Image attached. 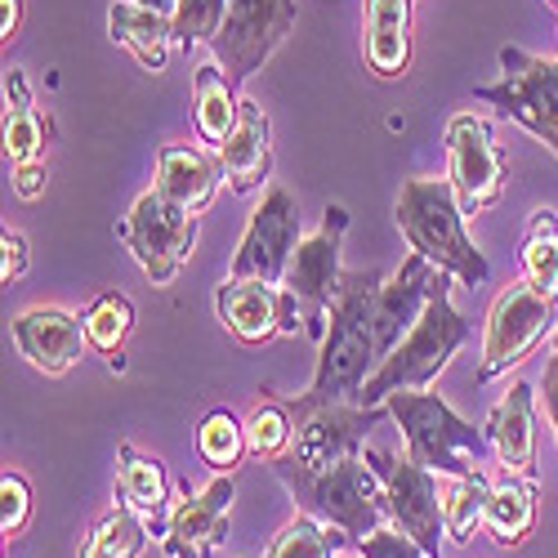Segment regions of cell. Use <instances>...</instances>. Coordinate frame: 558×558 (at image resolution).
<instances>
[{
    "label": "cell",
    "mask_w": 558,
    "mask_h": 558,
    "mask_svg": "<svg viewBox=\"0 0 558 558\" xmlns=\"http://www.w3.org/2000/svg\"><path fill=\"white\" fill-rule=\"evenodd\" d=\"M380 287H385L380 268L344 272L340 295L331 304L327 336L317 344L313 385L291 402V415L362 398V385L371 380V371L380 366V357H376V295H380Z\"/></svg>",
    "instance_id": "1"
},
{
    "label": "cell",
    "mask_w": 558,
    "mask_h": 558,
    "mask_svg": "<svg viewBox=\"0 0 558 558\" xmlns=\"http://www.w3.org/2000/svg\"><path fill=\"white\" fill-rule=\"evenodd\" d=\"M268 464H272L277 483L291 492V500L304 509V514L340 527L353 545L362 536H371L376 527L393 523L389 519V500H385V483H380L376 470H371L366 451L331 464V470H304L291 451L268 460Z\"/></svg>",
    "instance_id": "2"
},
{
    "label": "cell",
    "mask_w": 558,
    "mask_h": 558,
    "mask_svg": "<svg viewBox=\"0 0 558 558\" xmlns=\"http://www.w3.org/2000/svg\"><path fill=\"white\" fill-rule=\"evenodd\" d=\"M393 219L411 251H421L434 268L460 277L464 287H483L492 277L487 255L464 232V210L451 179H407L393 202Z\"/></svg>",
    "instance_id": "3"
},
{
    "label": "cell",
    "mask_w": 558,
    "mask_h": 558,
    "mask_svg": "<svg viewBox=\"0 0 558 558\" xmlns=\"http://www.w3.org/2000/svg\"><path fill=\"white\" fill-rule=\"evenodd\" d=\"M464 340H470V322H464V313L451 304V272H442L421 322L402 336V344L376 371H371V380L362 385L357 402L380 407L398 389H429L447 371V362L464 349Z\"/></svg>",
    "instance_id": "4"
},
{
    "label": "cell",
    "mask_w": 558,
    "mask_h": 558,
    "mask_svg": "<svg viewBox=\"0 0 558 558\" xmlns=\"http://www.w3.org/2000/svg\"><path fill=\"white\" fill-rule=\"evenodd\" d=\"M380 407L398 421V429L407 438V456L434 474H478L492 456L487 434L474 429L464 415H456L442 393L398 389Z\"/></svg>",
    "instance_id": "5"
},
{
    "label": "cell",
    "mask_w": 558,
    "mask_h": 558,
    "mask_svg": "<svg viewBox=\"0 0 558 558\" xmlns=\"http://www.w3.org/2000/svg\"><path fill=\"white\" fill-rule=\"evenodd\" d=\"M197 228H202L197 215L174 206L161 189H148L130 206V215L117 223V238L138 259V268L148 272L153 287H170L179 268L197 251Z\"/></svg>",
    "instance_id": "6"
},
{
    "label": "cell",
    "mask_w": 558,
    "mask_h": 558,
    "mask_svg": "<svg viewBox=\"0 0 558 558\" xmlns=\"http://www.w3.org/2000/svg\"><path fill=\"white\" fill-rule=\"evenodd\" d=\"M500 68L505 76L496 85L474 89V95L500 108L509 121H519L523 130H532L558 157V59H541V54L519 50V45H505Z\"/></svg>",
    "instance_id": "7"
},
{
    "label": "cell",
    "mask_w": 558,
    "mask_h": 558,
    "mask_svg": "<svg viewBox=\"0 0 558 558\" xmlns=\"http://www.w3.org/2000/svg\"><path fill=\"white\" fill-rule=\"evenodd\" d=\"M344 232H349V210L344 206H327L317 232L300 242L291 268H287V291L295 295V304L304 308V336L322 344L331 322V304L340 295L344 268H340V251H344Z\"/></svg>",
    "instance_id": "8"
},
{
    "label": "cell",
    "mask_w": 558,
    "mask_h": 558,
    "mask_svg": "<svg viewBox=\"0 0 558 558\" xmlns=\"http://www.w3.org/2000/svg\"><path fill=\"white\" fill-rule=\"evenodd\" d=\"M554 327H558V300L532 291L527 282L505 287L487 313V327H483L478 385H492L509 366H519Z\"/></svg>",
    "instance_id": "9"
},
{
    "label": "cell",
    "mask_w": 558,
    "mask_h": 558,
    "mask_svg": "<svg viewBox=\"0 0 558 558\" xmlns=\"http://www.w3.org/2000/svg\"><path fill=\"white\" fill-rule=\"evenodd\" d=\"M366 460L371 470L380 474L385 483V500H389V519L421 541L434 558H442V541H447V527H442V474L415 464L411 456H398V451H385V447H366Z\"/></svg>",
    "instance_id": "10"
},
{
    "label": "cell",
    "mask_w": 558,
    "mask_h": 558,
    "mask_svg": "<svg viewBox=\"0 0 558 558\" xmlns=\"http://www.w3.org/2000/svg\"><path fill=\"white\" fill-rule=\"evenodd\" d=\"M447 179L464 215H478L505 197L509 157L496 144V130L474 112H460L447 125Z\"/></svg>",
    "instance_id": "11"
},
{
    "label": "cell",
    "mask_w": 558,
    "mask_h": 558,
    "mask_svg": "<svg viewBox=\"0 0 558 558\" xmlns=\"http://www.w3.org/2000/svg\"><path fill=\"white\" fill-rule=\"evenodd\" d=\"M291 32H295V0H228L210 59H219L232 81H251Z\"/></svg>",
    "instance_id": "12"
},
{
    "label": "cell",
    "mask_w": 558,
    "mask_h": 558,
    "mask_svg": "<svg viewBox=\"0 0 558 558\" xmlns=\"http://www.w3.org/2000/svg\"><path fill=\"white\" fill-rule=\"evenodd\" d=\"M300 202L291 189L272 183L264 193L259 210L246 223V238L238 246L228 264V277H251V282H268V287H282L287 282V268L300 251Z\"/></svg>",
    "instance_id": "13"
},
{
    "label": "cell",
    "mask_w": 558,
    "mask_h": 558,
    "mask_svg": "<svg viewBox=\"0 0 558 558\" xmlns=\"http://www.w3.org/2000/svg\"><path fill=\"white\" fill-rule=\"evenodd\" d=\"M385 407H362V402H331V407H313L295 415V460L304 470H331V464L366 451L371 429L380 425Z\"/></svg>",
    "instance_id": "14"
},
{
    "label": "cell",
    "mask_w": 558,
    "mask_h": 558,
    "mask_svg": "<svg viewBox=\"0 0 558 558\" xmlns=\"http://www.w3.org/2000/svg\"><path fill=\"white\" fill-rule=\"evenodd\" d=\"M232 474H215L202 492L183 496L166 519L161 549L166 558H210L228 541V509H232Z\"/></svg>",
    "instance_id": "15"
},
{
    "label": "cell",
    "mask_w": 558,
    "mask_h": 558,
    "mask_svg": "<svg viewBox=\"0 0 558 558\" xmlns=\"http://www.w3.org/2000/svg\"><path fill=\"white\" fill-rule=\"evenodd\" d=\"M438 277H442V268H434L421 251H411L402 259V268H393L385 277V287L376 295V357L380 362L402 344V336L415 327V322H421Z\"/></svg>",
    "instance_id": "16"
},
{
    "label": "cell",
    "mask_w": 558,
    "mask_h": 558,
    "mask_svg": "<svg viewBox=\"0 0 558 558\" xmlns=\"http://www.w3.org/2000/svg\"><path fill=\"white\" fill-rule=\"evenodd\" d=\"M487 447L505 474H514L523 483H536V389L532 380H514L509 393L487 411Z\"/></svg>",
    "instance_id": "17"
},
{
    "label": "cell",
    "mask_w": 558,
    "mask_h": 558,
    "mask_svg": "<svg viewBox=\"0 0 558 558\" xmlns=\"http://www.w3.org/2000/svg\"><path fill=\"white\" fill-rule=\"evenodd\" d=\"M14 344L19 353L45 371V376H63V371H72L85 353V322L68 308H54V304H45V308H27L14 317Z\"/></svg>",
    "instance_id": "18"
},
{
    "label": "cell",
    "mask_w": 558,
    "mask_h": 558,
    "mask_svg": "<svg viewBox=\"0 0 558 558\" xmlns=\"http://www.w3.org/2000/svg\"><path fill=\"white\" fill-rule=\"evenodd\" d=\"M219 322L242 344H268L282 336V287L251 282V277H223L215 291Z\"/></svg>",
    "instance_id": "19"
},
{
    "label": "cell",
    "mask_w": 558,
    "mask_h": 558,
    "mask_svg": "<svg viewBox=\"0 0 558 558\" xmlns=\"http://www.w3.org/2000/svg\"><path fill=\"white\" fill-rule=\"evenodd\" d=\"M219 166H223V179L232 193H255L259 183L268 179L272 170V144H268V112L255 104V99H242V112H238V125L223 138L219 148Z\"/></svg>",
    "instance_id": "20"
},
{
    "label": "cell",
    "mask_w": 558,
    "mask_h": 558,
    "mask_svg": "<svg viewBox=\"0 0 558 558\" xmlns=\"http://www.w3.org/2000/svg\"><path fill=\"white\" fill-rule=\"evenodd\" d=\"M362 54L371 72L393 81L411 63V0H366L362 14Z\"/></svg>",
    "instance_id": "21"
},
{
    "label": "cell",
    "mask_w": 558,
    "mask_h": 558,
    "mask_svg": "<svg viewBox=\"0 0 558 558\" xmlns=\"http://www.w3.org/2000/svg\"><path fill=\"white\" fill-rule=\"evenodd\" d=\"M219 179H223V166L189 144H170L157 153V189L189 215L210 210V202L219 197Z\"/></svg>",
    "instance_id": "22"
},
{
    "label": "cell",
    "mask_w": 558,
    "mask_h": 558,
    "mask_svg": "<svg viewBox=\"0 0 558 558\" xmlns=\"http://www.w3.org/2000/svg\"><path fill=\"white\" fill-rule=\"evenodd\" d=\"M108 36L121 45V50L144 68V72H166L170 63V45H174V19L170 14H157V10H144L134 0H117L108 10Z\"/></svg>",
    "instance_id": "23"
},
{
    "label": "cell",
    "mask_w": 558,
    "mask_h": 558,
    "mask_svg": "<svg viewBox=\"0 0 558 558\" xmlns=\"http://www.w3.org/2000/svg\"><path fill=\"white\" fill-rule=\"evenodd\" d=\"M232 85H238V81L223 72L219 59H206L193 72V125L202 134V144H210L215 153L223 148V138L232 134L238 112H242V99H238V89H232Z\"/></svg>",
    "instance_id": "24"
},
{
    "label": "cell",
    "mask_w": 558,
    "mask_h": 558,
    "mask_svg": "<svg viewBox=\"0 0 558 558\" xmlns=\"http://www.w3.org/2000/svg\"><path fill=\"white\" fill-rule=\"evenodd\" d=\"M117 492L121 505L144 514L153 527L166 523V509H170V478H166V464L157 456H144L138 447L121 442L117 447Z\"/></svg>",
    "instance_id": "25"
},
{
    "label": "cell",
    "mask_w": 558,
    "mask_h": 558,
    "mask_svg": "<svg viewBox=\"0 0 558 558\" xmlns=\"http://www.w3.org/2000/svg\"><path fill=\"white\" fill-rule=\"evenodd\" d=\"M492 487L487 474H442L438 492H442V527L451 545H470L478 527H487V505H492Z\"/></svg>",
    "instance_id": "26"
},
{
    "label": "cell",
    "mask_w": 558,
    "mask_h": 558,
    "mask_svg": "<svg viewBox=\"0 0 558 558\" xmlns=\"http://www.w3.org/2000/svg\"><path fill=\"white\" fill-rule=\"evenodd\" d=\"M536 483H523L514 474H505L492 487V505H487V532L500 549H519L532 527H536Z\"/></svg>",
    "instance_id": "27"
},
{
    "label": "cell",
    "mask_w": 558,
    "mask_h": 558,
    "mask_svg": "<svg viewBox=\"0 0 558 558\" xmlns=\"http://www.w3.org/2000/svg\"><path fill=\"white\" fill-rule=\"evenodd\" d=\"M153 541V523L144 514H134V509L117 505L112 514H104L89 532V541L81 545V558H144Z\"/></svg>",
    "instance_id": "28"
},
{
    "label": "cell",
    "mask_w": 558,
    "mask_h": 558,
    "mask_svg": "<svg viewBox=\"0 0 558 558\" xmlns=\"http://www.w3.org/2000/svg\"><path fill=\"white\" fill-rule=\"evenodd\" d=\"M523 282L549 300H558V219L549 210H536L527 232H523V251H519Z\"/></svg>",
    "instance_id": "29"
},
{
    "label": "cell",
    "mask_w": 558,
    "mask_h": 558,
    "mask_svg": "<svg viewBox=\"0 0 558 558\" xmlns=\"http://www.w3.org/2000/svg\"><path fill=\"white\" fill-rule=\"evenodd\" d=\"M344 541L349 536L340 527L322 523V519H313V514H304V509H300V514L272 536L264 558H336L344 549Z\"/></svg>",
    "instance_id": "30"
},
{
    "label": "cell",
    "mask_w": 558,
    "mask_h": 558,
    "mask_svg": "<svg viewBox=\"0 0 558 558\" xmlns=\"http://www.w3.org/2000/svg\"><path fill=\"white\" fill-rule=\"evenodd\" d=\"M81 322H85L89 349L108 353V362H112V357H121V349H125V340L134 331V304L121 291H104L95 304L81 313Z\"/></svg>",
    "instance_id": "31"
},
{
    "label": "cell",
    "mask_w": 558,
    "mask_h": 558,
    "mask_svg": "<svg viewBox=\"0 0 558 558\" xmlns=\"http://www.w3.org/2000/svg\"><path fill=\"white\" fill-rule=\"evenodd\" d=\"M197 451H202V460L210 464L215 474H232L242 464V456L251 451V442H246V425L238 421L232 411H210L206 421L197 425Z\"/></svg>",
    "instance_id": "32"
},
{
    "label": "cell",
    "mask_w": 558,
    "mask_h": 558,
    "mask_svg": "<svg viewBox=\"0 0 558 558\" xmlns=\"http://www.w3.org/2000/svg\"><path fill=\"white\" fill-rule=\"evenodd\" d=\"M246 442L255 456L264 460H277V456H287L291 442H295V415H291V402H259L251 415H246Z\"/></svg>",
    "instance_id": "33"
},
{
    "label": "cell",
    "mask_w": 558,
    "mask_h": 558,
    "mask_svg": "<svg viewBox=\"0 0 558 558\" xmlns=\"http://www.w3.org/2000/svg\"><path fill=\"white\" fill-rule=\"evenodd\" d=\"M228 14V0H179L174 10V45L183 54H193L197 45H215L219 27Z\"/></svg>",
    "instance_id": "34"
},
{
    "label": "cell",
    "mask_w": 558,
    "mask_h": 558,
    "mask_svg": "<svg viewBox=\"0 0 558 558\" xmlns=\"http://www.w3.org/2000/svg\"><path fill=\"white\" fill-rule=\"evenodd\" d=\"M45 138H50V121L36 112V104H32V108H14V112H5V157H10V166L40 161Z\"/></svg>",
    "instance_id": "35"
},
{
    "label": "cell",
    "mask_w": 558,
    "mask_h": 558,
    "mask_svg": "<svg viewBox=\"0 0 558 558\" xmlns=\"http://www.w3.org/2000/svg\"><path fill=\"white\" fill-rule=\"evenodd\" d=\"M32 523V487L23 474H10L0 478V536L5 541H19Z\"/></svg>",
    "instance_id": "36"
},
{
    "label": "cell",
    "mask_w": 558,
    "mask_h": 558,
    "mask_svg": "<svg viewBox=\"0 0 558 558\" xmlns=\"http://www.w3.org/2000/svg\"><path fill=\"white\" fill-rule=\"evenodd\" d=\"M357 554L362 558H434L421 541L407 536L398 523H385V527H376L371 536H362L357 541Z\"/></svg>",
    "instance_id": "37"
},
{
    "label": "cell",
    "mask_w": 558,
    "mask_h": 558,
    "mask_svg": "<svg viewBox=\"0 0 558 558\" xmlns=\"http://www.w3.org/2000/svg\"><path fill=\"white\" fill-rule=\"evenodd\" d=\"M27 268H32L27 238H23V232H10V228H5V232H0V282H5V287L23 282Z\"/></svg>",
    "instance_id": "38"
},
{
    "label": "cell",
    "mask_w": 558,
    "mask_h": 558,
    "mask_svg": "<svg viewBox=\"0 0 558 558\" xmlns=\"http://www.w3.org/2000/svg\"><path fill=\"white\" fill-rule=\"evenodd\" d=\"M45 179H50V170H45L40 161H27V166H14V193L23 202H36L45 193Z\"/></svg>",
    "instance_id": "39"
},
{
    "label": "cell",
    "mask_w": 558,
    "mask_h": 558,
    "mask_svg": "<svg viewBox=\"0 0 558 558\" xmlns=\"http://www.w3.org/2000/svg\"><path fill=\"white\" fill-rule=\"evenodd\" d=\"M545 415H549V429L558 442V331H554V353L545 362Z\"/></svg>",
    "instance_id": "40"
},
{
    "label": "cell",
    "mask_w": 558,
    "mask_h": 558,
    "mask_svg": "<svg viewBox=\"0 0 558 558\" xmlns=\"http://www.w3.org/2000/svg\"><path fill=\"white\" fill-rule=\"evenodd\" d=\"M0 89H5V112L14 108H32V85L19 68H5V81H0Z\"/></svg>",
    "instance_id": "41"
},
{
    "label": "cell",
    "mask_w": 558,
    "mask_h": 558,
    "mask_svg": "<svg viewBox=\"0 0 558 558\" xmlns=\"http://www.w3.org/2000/svg\"><path fill=\"white\" fill-rule=\"evenodd\" d=\"M19 23H23V0H0V36L14 40Z\"/></svg>",
    "instance_id": "42"
},
{
    "label": "cell",
    "mask_w": 558,
    "mask_h": 558,
    "mask_svg": "<svg viewBox=\"0 0 558 558\" xmlns=\"http://www.w3.org/2000/svg\"><path fill=\"white\" fill-rule=\"evenodd\" d=\"M134 5H144V10H157V14H170V19H174L179 0H134Z\"/></svg>",
    "instance_id": "43"
},
{
    "label": "cell",
    "mask_w": 558,
    "mask_h": 558,
    "mask_svg": "<svg viewBox=\"0 0 558 558\" xmlns=\"http://www.w3.org/2000/svg\"><path fill=\"white\" fill-rule=\"evenodd\" d=\"M336 558H349V554H344V549H340V554H336ZM357 558H362V554H357Z\"/></svg>",
    "instance_id": "44"
},
{
    "label": "cell",
    "mask_w": 558,
    "mask_h": 558,
    "mask_svg": "<svg viewBox=\"0 0 558 558\" xmlns=\"http://www.w3.org/2000/svg\"><path fill=\"white\" fill-rule=\"evenodd\" d=\"M545 5H554V10H558V0H545Z\"/></svg>",
    "instance_id": "45"
}]
</instances>
